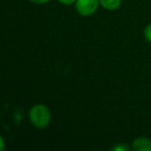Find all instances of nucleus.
I'll list each match as a JSON object with an SVG mask.
<instances>
[{
  "label": "nucleus",
  "mask_w": 151,
  "mask_h": 151,
  "mask_svg": "<svg viewBox=\"0 0 151 151\" xmlns=\"http://www.w3.org/2000/svg\"><path fill=\"white\" fill-rule=\"evenodd\" d=\"M29 119L36 128H45L51 121V112L45 105H35L29 112Z\"/></svg>",
  "instance_id": "f257e3e1"
},
{
  "label": "nucleus",
  "mask_w": 151,
  "mask_h": 151,
  "mask_svg": "<svg viewBox=\"0 0 151 151\" xmlns=\"http://www.w3.org/2000/svg\"><path fill=\"white\" fill-rule=\"evenodd\" d=\"M99 0H77L76 9L81 16H91L97 11Z\"/></svg>",
  "instance_id": "f03ea898"
},
{
  "label": "nucleus",
  "mask_w": 151,
  "mask_h": 151,
  "mask_svg": "<svg viewBox=\"0 0 151 151\" xmlns=\"http://www.w3.org/2000/svg\"><path fill=\"white\" fill-rule=\"evenodd\" d=\"M132 149L136 151H151V140L148 138H137L132 143Z\"/></svg>",
  "instance_id": "7ed1b4c3"
},
{
  "label": "nucleus",
  "mask_w": 151,
  "mask_h": 151,
  "mask_svg": "<svg viewBox=\"0 0 151 151\" xmlns=\"http://www.w3.org/2000/svg\"><path fill=\"white\" fill-rule=\"evenodd\" d=\"M99 4L108 11H115L121 4V0H99Z\"/></svg>",
  "instance_id": "20e7f679"
},
{
  "label": "nucleus",
  "mask_w": 151,
  "mask_h": 151,
  "mask_svg": "<svg viewBox=\"0 0 151 151\" xmlns=\"http://www.w3.org/2000/svg\"><path fill=\"white\" fill-rule=\"evenodd\" d=\"M129 146H127V145L125 144H121V143H119V144L115 145V146L112 148V150L113 151H128L129 150Z\"/></svg>",
  "instance_id": "39448f33"
},
{
  "label": "nucleus",
  "mask_w": 151,
  "mask_h": 151,
  "mask_svg": "<svg viewBox=\"0 0 151 151\" xmlns=\"http://www.w3.org/2000/svg\"><path fill=\"white\" fill-rule=\"evenodd\" d=\"M144 36L147 42H151V24L146 26V28H145V30H144Z\"/></svg>",
  "instance_id": "423d86ee"
},
{
  "label": "nucleus",
  "mask_w": 151,
  "mask_h": 151,
  "mask_svg": "<svg viewBox=\"0 0 151 151\" xmlns=\"http://www.w3.org/2000/svg\"><path fill=\"white\" fill-rule=\"evenodd\" d=\"M59 2L63 5H71L77 1V0H58Z\"/></svg>",
  "instance_id": "0eeeda50"
},
{
  "label": "nucleus",
  "mask_w": 151,
  "mask_h": 151,
  "mask_svg": "<svg viewBox=\"0 0 151 151\" xmlns=\"http://www.w3.org/2000/svg\"><path fill=\"white\" fill-rule=\"evenodd\" d=\"M30 1L33 3H36V4H44V3L49 2L50 0H30Z\"/></svg>",
  "instance_id": "6e6552de"
},
{
  "label": "nucleus",
  "mask_w": 151,
  "mask_h": 151,
  "mask_svg": "<svg viewBox=\"0 0 151 151\" xmlns=\"http://www.w3.org/2000/svg\"><path fill=\"white\" fill-rule=\"evenodd\" d=\"M4 139H3V137H0V150L1 151H4Z\"/></svg>",
  "instance_id": "1a4fd4ad"
}]
</instances>
